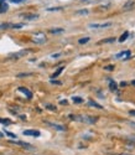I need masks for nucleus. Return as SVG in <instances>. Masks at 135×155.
<instances>
[{
    "mask_svg": "<svg viewBox=\"0 0 135 155\" xmlns=\"http://www.w3.org/2000/svg\"><path fill=\"white\" fill-rule=\"evenodd\" d=\"M5 134H6V135H9V137L12 138V139H15V138H16V135L14 134V133H10V131H5Z\"/></svg>",
    "mask_w": 135,
    "mask_h": 155,
    "instance_id": "obj_11",
    "label": "nucleus"
},
{
    "mask_svg": "<svg viewBox=\"0 0 135 155\" xmlns=\"http://www.w3.org/2000/svg\"><path fill=\"white\" fill-rule=\"evenodd\" d=\"M11 3H21V1H24V0H10Z\"/></svg>",
    "mask_w": 135,
    "mask_h": 155,
    "instance_id": "obj_19",
    "label": "nucleus"
},
{
    "mask_svg": "<svg viewBox=\"0 0 135 155\" xmlns=\"http://www.w3.org/2000/svg\"><path fill=\"white\" fill-rule=\"evenodd\" d=\"M24 135H31V137H35V138H37V137H40V131L39 130H25L24 131Z\"/></svg>",
    "mask_w": 135,
    "mask_h": 155,
    "instance_id": "obj_1",
    "label": "nucleus"
},
{
    "mask_svg": "<svg viewBox=\"0 0 135 155\" xmlns=\"http://www.w3.org/2000/svg\"><path fill=\"white\" fill-rule=\"evenodd\" d=\"M0 123H3V124H10V120H9V119H0Z\"/></svg>",
    "mask_w": 135,
    "mask_h": 155,
    "instance_id": "obj_14",
    "label": "nucleus"
},
{
    "mask_svg": "<svg viewBox=\"0 0 135 155\" xmlns=\"http://www.w3.org/2000/svg\"><path fill=\"white\" fill-rule=\"evenodd\" d=\"M110 88H111V90H117V83L111 81V82H110Z\"/></svg>",
    "mask_w": 135,
    "mask_h": 155,
    "instance_id": "obj_13",
    "label": "nucleus"
},
{
    "mask_svg": "<svg viewBox=\"0 0 135 155\" xmlns=\"http://www.w3.org/2000/svg\"><path fill=\"white\" fill-rule=\"evenodd\" d=\"M105 70L107 71H113V66H107Z\"/></svg>",
    "mask_w": 135,
    "mask_h": 155,
    "instance_id": "obj_18",
    "label": "nucleus"
},
{
    "mask_svg": "<svg viewBox=\"0 0 135 155\" xmlns=\"http://www.w3.org/2000/svg\"><path fill=\"white\" fill-rule=\"evenodd\" d=\"M4 1H5V0H0V4H3Z\"/></svg>",
    "mask_w": 135,
    "mask_h": 155,
    "instance_id": "obj_24",
    "label": "nucleus"
},
{
    "mask_svg": "<svg viewBox=\"0 0 135 155\" xmlns=\"http://www.w3.org/2000/svg\"><path fill=\"white\" fill-rule=\"evenodd\" d=\"M111 24L110 22H107V24H102V25H98V24H91L89 25V27H93V29H94V27H108V26H110Z\"/></svg>",
    "mask_w": 135,
    "mask_h": 155,
    "instance_id": "obj_5",
    "label": "nucleus"
},
{
    "mask_svg": "<svg viewBox=\"0 0 135 155\" xmlns=\"http://www.w3.org/2000/svg\"><path fill=\"white\" fill-rule=\"evenodd\" d=\"M8 10V5L6 4H0V13H5Z\"/></svg>",
    "mask_w": 135,
    "mask_h": 155,
    "instance_id": "obj_8",
    "label": "nucleus"
},
{
    "mask_svg": "<svg viewBox=\"0 0 135 155\" xmlns=\"http://www.w3.org/2000/svg\"><path fill=\"white\" fill-rule=\"evenodd\" d=\"M122 155H129V154H122Z\"/></svg>",
    "mask_w": 135,
    "mask_h": 155,
    "instance_id": "obj_26",
    "label": "nucleus"
},
{
    "mask_svg": "<svg viewBox=\"0 0 135 155\" xmlns=\"http://www.w3.org/2000/svg\"><path fill=\"white\" fill-rule=\"evenodd\" d=\"M63 30L62 29H58V30H51V32H52V34H57V32H62Z\"/></svg>",
    "mask_w": 135,
    "mask_h": 155,
    "instance_id": "obj_17",
    "label": "nucleus"
},
{
    "mask_svg": "<svg viewBox=\"0 0 135 155\" xmlns=\"http://www.w3.org/2000/svg\"><path fill=\"white\" fill-rule=\"evenodd\" d=\"M128 36H129V32H128V31H125V32H124V34H123L122 36H120V39H119V41H120V42H123V41H125V40H127V39H128Z\"/></svg>",
    "mask_w": 135,
    "mask_h": 155,
    "instance_id": "obj_7",
    "label": "nucleus"
},
{
    "mask_svg": "<svg viewBox=\"0 0 135 155\" xmlns=\"http://www.w3.org/2000/svg\"><path fill=\"white\" fill-rule=\"evenodd\" d=\"M19 91H20L21 93H24V95H26L27 98H32V93H31L29 90H26V88H24V87H19Z\"/></svg>",
    "mask_w": 135,
    "mask_h": 155,
    "instance_id": "obj_3",
    "label": "nucleus"
},
{
    "mask_svg": "<svg viewBox=\"0 0 135 155\" xmlns=\"http://www.w3.org/2000/svg\"><path fill=\"white\" fill-rule=\"evenodd\" d=\"M129 56H130V51L127 50V51H124V52L118 54L117 56H115V58H128Z\"/></svg>",
    "mask_w": 135,
    "mask_h": 155,
    "instance_id": "obj_2",
    "label": "nucleus"
},
{
    "mask_svg": "<svg viewBox=\"0 0 135 155\" xmlns=\"http://www.w3.org/2000/svg\"><path fill=\"white\" fill-rule=\"evenodd\" d=\"M88 104H89V106H92V107L99 108V109H100V108H102V106H99L98 103H96V102H93V101H89V102H88Z\"/></svg>",
    "mask_w": 135,
    "mask_h": 155,
    "instance_id": "obj_9",
    "label": "nucleus"
},
{
    "mask_svg": "<svg viewBox=\"0 0 135 155\" xmlns=\"http://www.w3.org/2000/svg\"><path fill=\"white\" fill-rule=\"evenodd\" d=\"M129 113H130V114H132V115H134V117H135V111H130V112H129Z\"/></svg>",
    "mask_w": 135,
    "mask_h": 155,
    "instance_id": "obj_21",
    "label": "nucleus"
},
{
    "mask_svg": "<svg viewBox=\"0 0 135 155\" xmlns=\"http://www.w3.org/2000/svg\"><path fill=\"white\" fill-rule=\"evenodd\" d=\"M63 71V67H60L58 70H57V71H56L53 74H52V76H51V77H52V78H56V77H58L60 76V74H61V72Z\"/></svg>",
    "mask_w": 135,
    "mask_h": 155,
    "instance_id": "obj_6",
    "label": "nucleus"
},
{
    "mask_svg": "<svg viewBox=\"0 0 135 155\" xmlns=\"http://www.w3.org/2000/svg\"><path fill=\"white\" fill-rule=\"evenodd\" d=\"M89 41V37H84V39H81L80 40V44H86V42Z\"/></svg>",
    "mask_w": 135,
    "mask_h": 155,
    "instance_id": "obj_12",
    "label": "nucleus"
},
{
    "mask_svg": "<svg viewBox=\"0 0 135 155\" xmlns=\"http://www.w3.org/2000/svg\"><path fill=\"white\" fill-rule=\"evenodd\" d=\"M52 83H55V84H61V82H58V81H51Z\"/></svg>",
    "mask_w": 135,
    "mask_h": 155,
    "instance_id": "obj_20",
    "label": "nucleus"
},
{
    "mask_svg": "<svg viewBox=\"0 0 135 155\" xmlns=\"http://www.w3.org/2000/svg\"><path fill=\"white\" fill-rule=\"evenodd\" d=\"M132 84H133V86H135V81H133V82H132Z\"/></svg>",
    "mask_w": 135,
    "mask_h": 155,
    "instance_id": "obj_25",
    "label": "nucleus"
},
{
    "mask_svg": "<svg viewBox=\"0 0 135 155\" xmlns=\"http://www.w3.org/2000/svg\"><path fill=\"white\" fill-rule=\"evenodd\" d=\"M3 137H4V134H3V133H0V138H3Z\"/></svg>",
    "mask_w": 135,
    "mask_h": 155,
    "instance_id": "obj_23",
    "label": "nucleus"
},
{
    "mask_svg": "<svg viewBox=\"0 0 135 155\" xmlns=\"http://www.w3.org/2000/svg\"><path fill=\"white\" fill-rule=\"evenodd\" d=\"M72 99H73L74 103H82L83 102V99H82V98H80V97H73Z\"/></svg>",
    "mask_w": 135,
    "mask_h": 155,
    "instance_id": "obj_10",
    "label": "nucleus"
},
{
    "mask_svg": "<svg viewBox=\"0 0 135 155\" xmlns=\"http://www.w3.org/2000/svg\"><path fill=\"white\" fill-rule=\"evenodd\" d=\"M47 124H48V125H51L52 128L57 129V130H66V128H64L63 125H58V124H55V123H50V122H47Z\"/></svg>",
    "mask_w": 135,
    "mask_h": 155,
    "instance_id": "obj_4",
    "label": "nucleus"
},
{
    "mask_svg": "<svg viewBox=\"0 0 135 155\" xmlns=\"http://www.w3.org/2000/svg\"><path fill=\"white\" fill-rule=\"evenodd\" d=\"M30 74H31V73H20V74H17V77H20V78H21V77H26V76H30Z\"/></svg>",
    "mask_w": 135,
    "mask_h": 155,
    "instance_id": "obj_15",
    "label": "nucleus"
},
{
    "mask_svg": "<svg viewBox=\"0 0 135 155\" xmlns=\"http://www.w3.org/2000/svg\"><path fill=\"white\" fill-rule=\"evenodd\" d=\"M111 41H114V37H111V39H108V40H103V41H100V44H103V42H111Z\"/></svg>",
    "mask_w": 135,
    "mask_h": 155,
    "instance_id": "obj_16",
    "label": "nucleus"
},
{
    "mask_svg": "<svg viewBox=\"0 0 135 155\" xmlns=\"http://www.w3.org/2000/svg\"><path fill=\"white\" fill-rule=\"evenodd\" d=\"M130 125H132L133 128H135V123H134V122H130Z\"/></svg>",
    "mask_w": 135,
    "mask_h": 155,
    "instance_id": "obj_22",
    "label": "nucleus"
}]
</instances>
